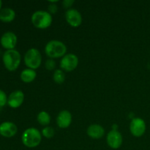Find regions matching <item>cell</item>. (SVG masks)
Instances as JSON below:
<instances>
[{"mask_svg":"<svg viewBox=\"0 0 150 150\" xmlns=\"http://www.w3.org/2000/svg\"><path fill=\"white\" fill-rule=\"evenodd\" d=\"M16 12L10 7H4L0 10V21L4 23H10L16 18Z\"/></svg>","mask_w":150,"mask_h":150,"instance_id":"15","label":"cell"},{"mask_svg":"<svg viewBox=\"0 0 150 150\" xmlns=\"http://www.w3.org/2000/svg\"><path fill=\"white\" fill-rule=\"evenodd\" d=\"M23 61L27 68L35 70L42 64V55L37 48H29L25 54Z\"/></svg>","mask_w":150,"mask_h":150,"instance_id":"5","label":"cell"},{"mask_svg":"<svg viewBox=\"0 0 150 150\" xmlns=\"http://www.w3.org/2000/svg\"><path fill=\"white\" fill-rule=\"evenodd\" d=\"M65 20L72 27H79L82 23V16L79 10L76 9H69L65 13Z\"/></svg>","mask_w":150,"mask_h":150,"instance_id":"9","label":"cell"},{"mask_svg":"<svg viewBox=\"0 0 150 150\" xmlns=\"http://www.w3.org/2000/svg\"><path fill=\"white\" fill-rule=\"evenodd\" d=\"M106 142L108 146L114 149H117L122 146L123 142L122 136L118 130H112L107 134Z\"/></svg>","mask_w":150,"mask_h":150,"instance_id":"10","label":"cell"},{"mask_svg":"<svg viewBox=\"0 0 150 150\" xmlns=\"http://www.w3.org/2000/svg\"><path fill=\"white\" fill-rule=\"evenodd\" d=\"M18 133V127L14 122H3L0 124V135L4 138H12Z\"/></svg>","mask_w":150,"mask_h":150,"instance_id":"12","label":"cell"},{"mask_svg":"<svg viewBox=\"0 0 150 150\" xmlns=\"http://www.w3.org/2000/svg\"><path fill=\"white\" fill-rule=\"evenodd\" d=\"M2 62L4 67L8 71L13 72L17 70L21 62V56L17 50H7L2 55Z\"/></svg>","mask_w":150,"mask_h":150,"instance_id":"3","label":"cell"},{"mask_svg":"<svg viewBox=\"0 0 150 150\" xmlns=\"http://www.w3.org/2000/svg\"><path fill=\"white\" fill-rule=\"evenodd\" d=\"M37 77V73L35 70L26 68L22 70L20 74V79L23 83H29L35 81Z\"/></svg>","mask_w":150,"mask_h":150,"instance_id":"16","label":"cell"},{"mask_svg":"<svg viewBox=\"0 0 150 150\" xmlns=\"http://www.w3.org/2000/svg\"><path fill=\"white\" fill-rule=\"evenodd\" d=\"M79 65V58L74 54H67L61 59L60 68L63 71L72 72Z\"/></svg>","mask_w":150,"mask_h":150,"instance_id":"6","label":"cell"},{"mask_svg":"<svg viewBox=\"0 0 150 150\" xmlns=\"http://www.w3.org/2000/svg\"><path fill=\"white\" fill-rule=\"evenodd\" d=\"M67 46L64 42L53 40L47 42L45 46V53L50 59L62 58L67 53Z\"/></svg>","mask_w":150,"mask_h":150,"instance_id":"2","label":"cell"},{"mask_svg":"<svg viewBox=\"0 0 150 150\" xmlns=\"http://www.w3.org/2000/svg\"><path fill=\"white\" fill-rule=\"evenodd\" d=\"M146 125L144 120L139 117L133 118L130 124V131L135 137H142L146 132Z\"/></svg>","mask_w":150,"mask_h":150,"instance_id":"7","label":"cell"},{"mask_svg":"<svg viewBox=\"0 0 150 150\" xmlns=\"http://www.w3.org/2000/svg\"><path fill=\"white\" fill-rule=\"evenodd\" d=\"M24 94L21 90L13 91L7 99V105L11 108H18L21 106L24 101Z\"/></svg>","mask_w":150,"mask_h":150,"instance_id":"11","label":"cell"},{"mask_svg":"<svg viewBox=\"0 0 150 150\" xmlns=\"http://www.w3.org/2000/svg\"><path fill=\"white\" fill-rule=\"evenodd\" d=\"M41 133H42V136L46 138V139H51L52 137H54V134H55V131H54V129L52 127L46 126V127L42 129Z\"/></svg>","mask_w":150,"mask_h":150,"instance_id":"19","label":"cell"},{"mask_svg":"<svg viewBox=\"0 0 150 150\" xmlns=\"http://www.w3.org/2000/svg\"><path fill=\"white\" fill-rule=\"evenodd\" d=\"M53 80L57 84H62L65 81V74L64 72L61 69H57L53 74Z\"/></svg>","mask_w":150,"mask_h":150,"instance_id":"18","label":"cell"},{"mask_svg":"<svg viewBox=\"0 0 150 150\" xmlns=\"http://www.w3.org/2000/svg\"><path fill=\"white\" fill-rule=\"evenodd\" d=\"M31 21L37 29H45L52 23V15L45 10H38L32 15Z\"/></svg>","mask_w":150,"mask_h":150,"instance_id":"4","label":"cell"},{"mask_svg":"<svg viewBox=\"0 0 150 150\" xmlns=\"http://www.w3.org/2000/svg\"><path fill=\"white\" fill-rule=\"evenodd\" d=\"M86 133L93 139H99L105 135V129L100 125L93 124L88 127Z\"/></svg>","mask_w":150,"mask_h":150,"instance_id":"14","label":"cell"},{"mask_svg":"<svg viewBox=\"0 0 150 150\" xmlns=\"http://www.w3.org/2000/svg\"><path fill=\"white\" fill-rule=\"evenodd\" d=\"M1 108H0V110H1Z\"/></svg>","mask_w":150,"mask_h":150,"instance_id":"25","label":"cell"},{"mask_svg":"<svg viewBox=\"0 0 150 150\" xmlns=\"http://www.w3.org/2000/svg\"><path fill=\"white\" fill-rule=\"evenodd\" d=\"M72 114L67 110H62L59 113L57 117V124L60 128H67L71 125Z\"/></svg>","mask_w":150,"mask_h":150,"instance_id":"13","label":"cell"},{"mask_svg":"<svg viewBox=\"0 0 150 150\" xmlns=\"http://www.w3.org/2000/svg\"><path fill=\"white\" fill-rule=\"evenodd\" d=\"M45 67L46 68V70L51 71V70H54L56 67V62L54 59H48V60H46L45 63Z\"/></svg>","mask_w":150,"mask_h":150,"instance_id":"21","label":"cell"},{"mask_svg":"<svg viewBox=\"0 0 150 150\" xmlns=\"http://www.w3.org/2000/svg\"><path fill=\"white\" fill-rule=\"evenodd\" d=\"M37 120L40 125L46 127L51 123V116L46 111H42L38 114Z\"/></svg>","mask_w":150,"mask_h":150,"instance_id":"17","label":"cell"},{"mask_svg":"<svg viewBox=\"0 0 150 150\" xmlns=\"http://www.w3.org/2000/svg\"><path fill=\"white\" fill-rule=\"evenodd\" d=\"M18 42V38L13 32H6L0 38V44L1 46L7 50L15 49Z\"/></svg>","mask_w":150,"mask_h":150,"instance_id":"8","label":"cell"},{"mask_svg":"<svg viewBox=\"0 0 150 150\" xmlns=\"http://www.w3.org/2000/svg\"><path fill=\"white\" fill-rule=\"evenodd\" d=\"M1 7H2V1H1V0H0V10L2 9Z\"/></svg>","mask_w":150,"mask_h":150,"instance_id":"24","label":"cell"},{"mask_svg":"<svg viewBox=\"0 0 150 150\" xmlns=\"http://www.w3.org/2000/svg\"><path fill=\"white\" fill-rule=\"evenodd\" d=\"M7 99H8V97H7L5 92L0 89V108H3L7 105Z\"/></svg>","mask_w":150,"mask_h":150,"instance_id":"20","label":"cell"},{"mask_svg":"<svg viewBox=\"0 0 150 150\" xmlns=\"http://www.w3.org/2000/svg\"><path fill=\"white\" fill-rule=\"evenodd\" d=\"M42 136V133L38 129L35 127H29L22 133V143L28 148H35L41 143Z\"/></svg>","mask_w":150,"mask_h":150,"instance_id":"1","label":"cell"},{"mask_svg":"<svg viewBox=\"0 0 150 150\" xmlns=\"http://www.w3.org/2000/svg\"><path fill=\"white\" fill-rule=\"evenodd\" d=\"M74 4V1L73 0H64L62 1V6L64 8L67 9H70V7H72V5Z\"/></svg>","mask_w":150,"mask_h":150,"instance_id":"22","label":"cell"},{"mask_svg":"<svg viewBox=\"0 0 150 150\" xmlns=\"http://www.w3.org/2000/svg\"><path fill=\"white\" fill-rule=\"evenodd\" d=\"M57 10H58V7H57V4H55L54 3H51V4H49V7H48V12H49L51 14H54V13H57Z\"/></svg>","mask_w":150,"mask_h":150,"instance_id":"23","label":"cell"}]
</instances>
